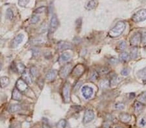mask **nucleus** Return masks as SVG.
<instances>
[{"instance_id": "obj_19", "label": "nucleus", "mask_w": 146, "mask_h": 128, "mask_svg": "<svg viewBox=\"0 0 146 128\" xmlns=\"http://www.w3.org/2000/svg\"><path fill=\"white\" fill-rule=\"evenodd\" d=\"M21 109H22V107L19 104H12V105H10L9 106V111L10 113H14L20 111Z\"/></svg>"}, {"instance_id": "obj_36", "label": "nucleus", "mask_w": 146, "mask_h": 128, "mask_svg": "<svg viewBox=\"0 0 146 128\" xmlns=\"http://www.w3.org/2000/svg\"><path fill=\"white\" fill-rule=\"evenodd\" d=\"M115 108L118 109H124L125 105L122 103H118V104H116L115 105Z\"/></svg>"}, {"instance_id": "obj_24", "label": "nucleus", "mask_w": 146, "mask_h": 128, "mask_svg": "<svg viewBox=\"0 0 146 128\" xmlns=\"http://www.w3.org/2000/svg\"><path fill=\"white\" fill-rule=\"evenodd\" d=\"M110 82L109 80H103L101 81V82H100V86H101V88L103 89L106 88V87H108L110 86Z\"/></svg>"}, {"instance_id": "obj_26", "label": "nucleus", "mask_w": 146, "mask_h": 128, "mask_svg": "<svg viewBox=\"0 0 146 128\" xmlns=\"http://www.w3.org/2000/svg\"><path fill=\"white\" fill-rule=\"evenodd\" d=\"M109 71H110V70H109L108 67H101L99 68L97 73L101 74H107Z\"/></svg>"}, {"instance_id": "obj_5", "label": "nucleus", "mask_w": 146, "mask_h": 128, "mask_svg": "<svg viewBox=\"0 0 146 128\" xmlns=\"http://www.w3.org/2000/svg\"><path fill=\"white\" fill-rule=\"evenodd\" d=\"M27 83L23 80V79H19L18 80V81L16 82V88L19 91H20L21 93H24L28 89V86Z\"/></svg>"}, {"instance_id": "obj_30", "label": "nucleus", "mask_w": 146, "mask_h": 128, "mask_svg": "<svg viewBox=\"0 0 146 128\" xmlns=\"http://www.w3.org/2000/svg\"><path fill=\"white\" fill-rule=\"evenodd\" d=\"M40 21V17L38 15H33L31 18V23L32 24H36Z\"/></svg>"}, {"instance_id": "obj_38", "label": "nucleus", "mask_w": 146, "mask_h": 128, "mask_svg": "<svg viewBox=\"0 0 146 128\" xmlns=\"http://www.w3.org/2000/svg\"><path fill=\"white\" fill-rule=\"evenodd\" d=\"M121 74L123 76H127L129 74V70L128 69H123V70L121 71Z\"/></svg>"}, {"instance_id": "obj_42", "label": "nucleus", "mask_w": 146, "mask_h": 128, "mask_svg": "<svg viewBox=\"0 0 146 128\" xmlns=\"http://www.w3.org/2000/svg\"><path fill=\"white\" fill-rule=\"evenodd\" d=\"M116 128H122V127H116Z\"/></svg>"}, {"instance_id": "obj_12", "label": "nucleus", "mask_w": 146, "mask_h": 128, "mask_svg": "<svg viewBox=\"0 0 146 128\" xmlns=\"http://www.w3.org/2000/svg\"><path fill=\"white\" fill-rule=\"evenodd\" d=\"M73 48V45L70 43L66 42V41H61L57 45V49L59 51L67 50V49H72Z\"/></svg>"}, {"instance_id": "obj_39", "label": "nucleus", "mask_w": 146, "mask_h": 128, "mask_svg": "<svg viewBox=\"0 0 146 128\" xmlns=\"http://www.w3.org/2000/svg\"><path fill=\"white\" fill-rule=\"evenodd\" d=\"M139 98H140L142 101H145V100H146V91L144 92L142 94H141V95H140Z\"/></svg>"}, {"instance_id": "obj_11", "label": "nucleus", "mask_w": 146, "mask_h": 128, "mask_svg": "<svg viewBox=\"0 0 146 128\" xmlns=\"http://www.w3.org/2000/svg\"><path fill=\"white\" fill-rule=\"evenodd\" d=\"M23 39H24V35L23 34H19L17 35L13 40L12 41L11 43V47L12 48H16L23 41Z\"/></svg>"}, {"instance_id": "obj_17", "label": "nucleus", "mask_w": 146, "mask_h": 128, "mask_svg": "<svg viewBox=\"0 0 146 128\" xmlns=\"http://www.w3.org/2000/svg\"><path fill=\"white\" fill-rule=\"evenodd\" d=\"M12 98L16 101H20L22 98V94L20 91H18L16 88L14 89L12 91Z\"/></svg>"}, {"instance_id": "obj_33", "label": "nucleus", "mask_w": 146, "mask_h": 128, "mask_svg": "<svg viewBox=\"0 0 146 128\" xmlns=\"http://www.w3.org/2000/svg\"><path fill=\"white\" fill-rule=\"evenodd\" d=\"M66 121L65 120H61L57 124V128H64L66 126Z\"/></svg>"}, {"instance_id": "obj_16", "label": "nucleus", "mask_w": 146, "mask_h": 128, "mask_svg": "<svg viewBox=\"0 0 146 128\" xmlns=\"http://www.w3.org/2000/svg\"><path fill=\"white\" fill-rule=\"evenodd\" d=\"M120 120L123 123H128L131 120V116L128 113H120L119 116Z\"/></svg>"}, {"instance_id": "obj_23", "label": "nucleus", "mask_w": 146, "mask_h": 128, "mask_svg": "<svg viewBox=\"0 0 146 128\" xmlns=\"http://www.w3.org/2000/svg\"><path fill=\"white\" fill-rule=\"evenodd\" d=\"M130 58V55L126 52H124V53H122V54L119 55V58L122 61H123V62H127L129 60Z\"/></svg>"}, {"instance_id": "obj_25", "label": "nucleus", "mask_w": 146, "mask_h": 128, "mask_svg": "<svg viewBox=\"0 0 146 128\" xmlns=\"http://www.w3.org/2000/svg\"><path fill=\"white\" fill-rule=\"evenodd\" d=\"M141 44L144 46L146 45V30H143L141 33Z\"/></svg>"}, {"instance_id": "obj_14", "label": "nucleus", "mask_w": 146, "mask_h": 128, "mask_svg": "<svg viewBox=\"0 0 146 128\" xmlns=\"http://www.w3.org/2000/svg\"><path fill=\"white\" fill-rule=\"evenodd\" d=\"M57 74V70H55V69H51V70H50L48 72V73L46 74V78L49 81L53 80L55 79Z\"/></svg>"}, {"instance_id": "obj_34", "label": "nucleus", "mask_w": 146, "mask_h": 128, "mask_svg": "<svg viewBox=\"0 0 146 128\" xmlns=\"http://www.w3.org/2000/svg\"><path fill=\"white\" fill-rule=\"evenodd\" d=\"M46 10V6H40V7L37 8L36 10L34 11V12L36 13V14H40V13H42L44 12L45 10Z\"/></svg>"}, {"instance_id": "obj_21", "label": "nucleus", "mask_w": 146, "mask_h": 128, "mask_svg": "<svg viewBox=\"0 0 146 128\" xmlns=\"http://www.w3.org/2000/svg\"><path fill=\"white\" fill-rule=\"evenodd\" d=\"M97 5V1L96 0H90L86 5V9L87 10H92L95 9Z\"/></svg>"}, {"instance_id": "obj_10", "label": "nucleus", "mask_w": 146, "mask_h": 128, "mask_svg": "<svg viewBox=\"0 0 146 128\" xmlns=\"http://www.w3.org/2000/svg\"><path fill=\"white\" fill-rule=\"evenodd\" d=\"M84 71H85V67L81 64H78L72 70V74L73 76L79 77L82 75Z\"/></svg>"}, {"instance_id": "obj_40", "label": "nucleus", "mask_w": 146, "mask_h": 128, "mask_svg": "<svg viewBox=\"0 0 146 128\" xmlns=\"http://www.w3.org/2000/svg\"><path fill=\"white\" fill-rule=\"evenodd\" d=\"M43 128H50V127L47 124H44L43 125Z\"/></svg>"}, {"instance_id": "obj_18", "label": "nucleus", "mask_w": 146, "mask_h": 128, "mask_svg": "<svg viewBox=\"0 0 146 128\" xmlns=\"http://www.w3.org/2000/svg\"><path fill=\"white\" fill-rule=\"evenodd\" d=\"M10 83V80L7 76H2L0 78V87L1 88L7 87Z\"/></svg>"}, {"instance_id": "obj_22", "label": "nucleus", "mask_w": 146, "mask_h": 128, "mask_svg": "<svg viewBox=\"0 0 146 128\" xmlns=\"http://www.w3.org/2000/svg\"><path fill=\"white\" fill-rule=\"evenodd\" d=\"M134 108H135V111H140L144 108V104L139 101H136L134 104Z\"/></svg>"}, {"instance_id": "obj_37", "label": "nucleus", "mask_w": 146, "mask_h": 128, "mask_svg": "<svg viewBox=\"0 0 146 128\" xmlns=\"http://www.w3.org/2000/svg\"><path fill=\"white\" fill-rule=\"evenodd\" d=\"M109 62L112 65H115V64L118 63V60L116 58H111L109 60Z\"/></svg>"}, {"instance_id": "obj_28", "label": "nucleus", "mask_w": 146, "mask_h": 128, "mask_svg": "<svg viewBox=\"0 0 146 128\" xmlns=\"http://www.w3.org/2000/svg\"><path fill=\"white\" fill-rule=\"evenodd\" d=\"M99 76V73L96 70H92L90 74V79L91 80H96Z\"/></svg>"}, {"instance_id": "obj_15", "label": "nucleus", "mask_w": 146, "mask_h": 128, "mask_svg": "<svg viewBox=\"0 0 146 128\" xmlns=\"http://www.w3.org/2000/svg\"><path fill=\"white\" fill-rule=\"evenodd\" d=\"M72 58V54L68 53H64L60 55V58L59 59V62L60 63H64L67 62L68 60Z\"/></svg>"}, {"instance_id": "obj_32", "label": "nucleus", "mask_w": 146, "mask_h": 128, "mask_svg": "<svg viewBox=\"0 0 146 128\" xmlns=\"http://www.w3.org/2000/svg\"><path fill=\"white\" fill-rule=\"evenodd\" d=\"M30 73H31V75L34 77H36V76H37L38 70H37V69H36V67H35V66L31 67V69H30Z\"/></svg>"}, {"instance_id": "obj_6", "label": "nucleus", "mask_w": 146, "mask_h": 128, "mask_svg": "<svg viewBox=\"0 0 146 128\" xmlns=\"http://www.w3.org/2000/svg\"><path fill=\"white\" fill-rule=\"evenodd\" d=\"M141 43V34L139 32L135 33L130 39V44L132 46H138Z\"/></svg>"}, {"instance_id": "obj_35", "label": "nucleus", "mask_w": 146, "mask_h": 128, "mask_svg": "<svg viewBox=\"0 0 146 128\" xmlns=\"http://www.w3.org/2000/svg\"><path fill=\"white\" fill-rule=\"evenodd\" d=\"M126 47H127V44H126V42L125 41H122L119 43V50H121V51L125 50L126 48Z\"/></svg>"}, {"instance_id": "obj_27", "label": "nucleus", "mask_w": 146, "mask_h": 128, "mask_svg": "<svg viewBox=\"0 0 146 128\" xmlns=\"http://www.w3.org/2000/svg\"><path fill=\"white\" fill-rule=\"evenodd\" d=\"M138 76L140 77V78H143V79H145L146 78V67L144 69H141L139 70L137 73Z\"/></svg>"}, {"instance_id": "obj_3", "label": "nucleus", "mask_w": 146, "mask_h": 128, "mask_svg": "<svg viewBox=\"0 0 146 128\" xmlns=\"http://www.w3.org/2000/svg\"><path fill=\"white\" fill-rule=\"evenodd\" d=\"M146 19V10L145 9H141L137 12L135 13L132 16V20L136 23L143 22Z\"/></svg>"}, {"instance_id": "obj_29", "label": "nucleus", "mask_w": 146, "mask_h": 128, "mask_svg": "<svg viewBox=\"0 0 146 128\" xmlns=\"http://www.w3.org/2000/svg\"><path fill=\"white\" fill-rule=\"evenodd\" d=\"M14 17V14H13L12 10L10 9H8L6 11V18L7 19L11 20Z\"/></svg>"}, {"instance_id": "obj_9", "label": "nucleus", "mask_w": 146, "mask_h": 128, "mask_svg": "<svg viewBox=\"0 0 146 128\" xmlns=\"http://www.w3.org/2000/svg\"><path fill=\"white\" fill-rule=\"evenodd\" d=\"M95 117V114H94V111L90 109H88L85 111V115L83 117V123L87 124L88 122H91L93 120Z\"/></svg>"}, {"instance_id": "obj_1", "label": "nucleus", "mask_w": 146, "mask_h": 128, "mask_svg": "<svg viewBox=\"0 0 146 128\" xmlns=\"http://www.w3.org/2000/svg\"><path fill=\"white\" fill-rule=\"evenodd\" d=\"M125 23L123 22H119L117 24L109 31V36L112 38L118 37L120 36L124 30L125 29Z\"/></svg>"}, {"instance_id": "obj_20", "label": "nucleus", "mask_w": 146, "mask_h": 128, "mask_svg": "<svg viewBox=\"0 0 146 128\" xmlns=\"http://www.w3.org/2000/svg\"><path fill=\"white\" fill-rule=\"evenodd\" d=\"M14 69H15L16 72L20 73L22 74L26 70V67H25V65L23 63H17L14 65Z\"/></svg>"}, {"instance_id": "obj_31", "label": "nucleus", "mask_w": 146, "mask_h": 128, "mask_svg": "<svg viewBox=\"0 0 146 128\" xmlns=\"http://www.w3.org/2000/svg\"><path fill=\"white\" fill-rule=\"evenodd\" d=\"M30 0H18V5L22 7H25L29 3Z\"/></svg>"}, {"instance_id": "obj_2", "label": "nucleus", "mask_w": 146, "mask_h": 128, "mask_svg": "<svg viewBox=\"0 0 146 128\" xmlns=\"http://www.w3.org/2000/svg\"><path fill=\"white\" fill-rule=\"evenodd\" d=\"M70 91L71 86L70 84L68 83H66L62 87V97L64 99V102L68 103L70 101Z\"/></svg>"}, {"instance_id": "obj_13", "label": "nucleus", "mask_w": 146, "mask_h": 128, "mask_svg": "<svg viewBox=\"0 0 146 128\" xmlns=\"http://www.w3.org/2000/svg\"><path fill=\"white\" fill-rule=\"evenodd\" d=\"M22 78L27 84H31L32 83V78H31V73L26 69L22 74Z\"/></svg>"}, {"instance_id": "obj_4", "label": "nucleus", "mask_w": 146, "mask_h": 128, "mask_svg": "<svg viewBox=\"0 0 146 128\" xmlns=\"http://www.w3.org/2000/svg\"><path fill=\"white\" fill-rule=\"evenodd\" d=\"M72 70V65L71 63H67L64 65L60 69V71L59 72V74L60 78H65L68 76V74Z\"/></svg>"}, {"instance_id": "obj_7", "label": "nucleus", "mask_w": 146, "mask_h": 128, "mask_svg": "<svg viewBox=\"0 0 146 128\" xmlns=\"http://www.w3.org/2000/svg\"><path fill=\"white\" fill-rule=\"evenodd\" d=\"M81 92H82V95L86 99H89L92 97L94 93V90L92 87L89 86H83L81 89Z\"/></svg>"}, {"instance_id": "obj_8", "label": "nucleus", "mask_w": 146, "mask_h": 128, "mask_svg": "<svg viewBox=\"0 0 146 128\" xmlns=\"http://www.w3.org/2000/svg\"><path fill=\"white\" fill-rule=\"evenodd\" d=\"M59 25V21H58L57 17L56 15H53L51 18L50 21L49 25V32L50 33H53L57 29Z\"/></svg>"}, {"instance_id": "obj_41", "label": "nucleus", "mask_w": 146, "mask_h": 128, "mask_svg": "<svg viewBox=\"0 0 146 128\" xmlns=\"http://www.w3.org/2000/svg\"><path fill=\"white\" fill-rule=\"evenodd\" d=\"M1 64L0 63V70H1Z\"/></svg>"}]
</instances>
